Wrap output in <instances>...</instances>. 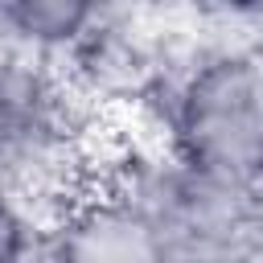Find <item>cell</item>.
Masks as SVG:
<instances>
[{"instance_id": "cell-1", "label": "cell", "mask_w": 263, "mask_h": 263, "mask_svg": "<svg viewBox=\"0 0 263 263\" xmlns=\"http://www.w3.org/2000/svg\"><path fill=\"white\" fill-rule=\"evenodd\" d=\"M144 222L156 259H242L263 251V185L144 152L107 181Z\"/></svg>"}, {"instance_id": "cell-6", "label": "cell", "mask_w": 263, "mask_h": 263, "mask_svg": "<svg viewBox=\"0 0 263 263\" xmlns=\"http://www.w3.org/2000/svg\"><path fill=\"white\" fill-rule=\"evenodd\" d=\"M37 218H33V201H25L21 193L0 185V259H25L33 251H41L37 242Z\"/></svg>"}, {"instance_id": "cell-7", "label": "cell", "mask_w": 263, "mask_h": 263, "mask_svg": "<svg viewBox=\"0 0 263 263\" xmlns=\"http://www.w3.org/2000/svg\"><path fill=\"white\" fill-rule=\"evenodd\" d=\"M255 49H259V58H263V41H259V45H255Z\"/></svg>"}, {"instance_id": "cell-5", "label": "cell", "mask_w": 263, "mask_h": 263, "mask_svg": "<svg viewBox=\"0 0 263 263\" xmlns=\"http://www.w3.org/2000/svg\"><path fill=\"white\" fill-rule=\"evenodd\" d=\"M103 0H0V45L49 58L78 45L95 21Z\"/></svg>"}, {"instance_id": "cell-3", "label": "cell", "mask_w": 263, "mask_h": 263, "mask_svg": "<svg viewBox=\"0 0 263 263\" xmlns=\"http://www.w3.org/2000/svg\"><path fill=\"white\" fill-rule=\"evenodd\" d=\"M74 156L70 103L41 58L0 45V185L33 201Z\"/></svg>"}, {"instance_id": "cell-2", "label": "cell", "mask_w": 263, "mask_h": 263, "mask_svg": "<svg viewBox=\"0 0 263 263\" xmlns=\"http://www.w3.org/2000/svg\"><path fill=\"white\" fill-rule=\"evenodd\" d=\"M164 123L177 156L263 185L259 49H214L197 58L168 90Z\"/></svg>"}, {"instance_id": "cell-4", "label": "cell", "mask_w": 263, "mask_h": 263, "mask_svg": "<svg viewBox=\"0 0 263 263\" xmlns=\"http://www.w3.org/2000/svg\"><path fill=\"white\" fill-rule=\"evenodd\" d=\"M41 251L62 255V259H86V263H136V259H156L152 238L136 210L103 185L99 193L82 197L70 205L53 230H45Z\"/></svg>"}]
</instances>
